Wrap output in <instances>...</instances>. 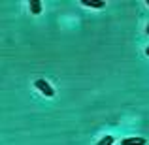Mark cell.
Listing matches in <instances>:
<instances>
[{"instance_id":"cell-5","label":"cell","mask_w":149,"mask_h":145,"mask_svg":"<svg viewBox=\"0 0 149 145\" xmlns=\"http://www.w3.org/2000/svg\"><path fill=\"white\" fill-rule=\"evenodd\" d=\"M113 142H115V139H113L111 136H104V138H102L96 145H113Z\"/></svg>"},{"instance_id":"cell-3","label":"cell","mask_w":149,"mask_h":145,"mask_svg":"<svg viewBox=\"0 0 149 145\" xmlns=\"http://www.w3.org/2000/svg\"><path fill=\"white\" fill-rule=\"evenodd\" d=\"M81 4H85V6H89V8H96V10H102V8L106 6L104 0H96V2H93V0H81Z\"/></svg>"},{"instance_id":"cell-4","label":"cell","mask_w":149,"mask_h":145,"mask_svg":"<svg viewBox=\"0 0 149 145\" xmlns=\"http://www.w3.org/2000/svg\"><path fill=\"white\" fill-rule=\"evenodd\" d=\"M30 11H32L34 15H38L42 11V2L40 0H30Z\"/></svg>"},{"instance_id":"cell-8","label":"cell","mask_w":149,"mask_h":145,"mask_svg":"<svg viewBox=\"0 0 149 145\" xmlns=\"http://www.w3.org/2000/svg\"><path fill=\"white\" fill-rule=\"evenodd\" d=\"M147 4H149V0H147Z\"/></svg>"},{"instance_id":"cell-2","label":"cell","mask_w":149,"mask_h":145,"mask_svg":"<svg viewBox=\"0 0 149 145\" xmlns=\"http://www.w3.org/2000/svg\"><path fill=\"white\" fill-rule=\"evenodd\" d=\"M147 142L143 138H127L121 142V145H146Z\"/></svg>"},{"instance_id":"cell-7","label":"cell","mask_w":149,"mask_h":145,"mask_svg":"<svg viewBox=\"0 0 149 145\" xmlns=\"http://www.w3.org/2000/svg\"><path fill=\"white\" fill-rule=\"evenodd\" d=\"M146 53H147V55H149V47H147V49H146Z\"/></svg>"},{"instance_id":"cell-6","label":"cell","mask_w":149,"mask_h":145,"mask_svg":"<svg viewBox=\"0 0 149 145\" xmlns=\"http://www.w3.org/2000/svg\"><path fill=\"white\" fill-rule=\"evenodd\" d=\"M146 34H149V25H147V28H146Z\"/></svg>"},{"instance_id":"cell-1","label":"cell","mask_w":149,"mask_h":145,"mask_svg":"<svg viewBox=\"0 0 149 145\" xmlns=\"http://www.w3.org/2000/svg\"><path fill=\"white\" fill-rule=\"evenodd\" d=\"M34 85H36L38 91H42V94H44V96H49V98H51V96L55 94L53 87H51V85H49L45 79H36V81H34Z\"/></svg>"}]
</instances>
